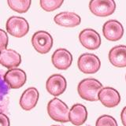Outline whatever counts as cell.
<instances>
[{"label":"cell","mask_w":126,"mask_h":126,"mask_svg":"<svg viewBox=\"0 0 126 126\" xmlns=\"http://www.w3.org/2000/svg\"><path fill=\"white\" fill-rule=\"evenodd\" d=\"M109 61L117 68L126 67V46L118 45L113 47L109 52Z\"/></svg>","instance_id":"2e32d148"},{"label":"cell","mask_w":126,"mask_h":126,"mask_svg":"<svg viewBox=\"0 0 126 126\" xmlns=\"http://www.w3.org/2000/svg\"><path fill=\"white\" fill-rule=\"evenodd\" d=\"M4 80L11 89H18L25 84L27 80L26 73L24 70L13 68L4 74Z\"/></svg>","instance_id":"9c48e42d"},{"label":"cell","mask_w":126,"mask_h":126,"mask_svg":"<svg viewBox=\"0 0 126 126\" xmlns=\"http://www.w3.org/2000/svg\"><path fill=\"white\" fill-rule=\"evenodd\" d=\"M121 119L124 126H126V106L123 108L121 113Z\"/></svg>","instance_id":"cb8c5ba5"},{"label":"cell","mask_w":126,"mask_h":126,"mask_svg":"<svg viewBox=\"0 0 126 126\" xmlns=\"http://www.w3.org/2000/svg\"><path fill=\"white\" fill-rule=\"evenodd\" d=\"M39 98V94L38 90L32 87V88H27L24 92L20 98V106L21 107L29 111V110H32L36 106L38 100Z\"/></svg>","instance_id":"5bb4252c"},{"label":"cell","mask_w":126,"mask_h":126,"mask_svg":"<svg viewBox=\"0 0 126 126\" xmlns=\"http://www.w3.org/2000/svg\"><path fill=\"white\" fill-rule=\"evenodd\" d=\"M52 126H60V125H52Z\"/></svg>","instance_id":"d4e9b609"},{"label":"cell","mask_w":126,"mask_h":126,"mask_svg":"<svg viewBox=\"0 0 126 126\" xmlns=\"http://www.w3.org/2000/svg\"><path fill=\"white\" fill-rule=\"evenodd\" d=\"M32 44L38 53L44 54L53 47V38L46 31H38L32 37Z\"/></svg>","instance_id":"5b68a950"},{"label":"cell","mask_w":126,"mask_h":126,"mask_svg":"<svg viewBox=\"0 0 126 126\" xmlns=\"http://www.w3.org/2000/svg\"><path fill=\"white\" fill-rule=\"evenodd\" d=\"M104 37L110 41L120 40L124 35V28L121 23L116 20L107 21L102 27Z\"/></svg>","instance_id":"ba28073f"},{"label":"cell","mask_w":126,"mask_h":126,"mask_svg":"<svg viewBox=\"0 0 126 126\" xmlns=\"http://www.w3.org/2000/svg\"><path fill=\"white\" fill-rule=\"evenodd\" d=\"M21 63V56L12 49H4L0 51V64L7 69L17 68Z\"/></svg>","instance_id":"4fadbf2b"},{"label":"cell","mask_w":126,"mask_h":126,"mask_svg":"<svg viewBox=\"0 0 126 126\" xmlns=\"http://www.w3.org/2000/svg\"><path fill=\"white\" fill-rule=\"evenodd\" d=\"M47 113L51 119L55 121L62 123H66L69 121V109L68 106L58 98H54L48 102Z\"/></svg>","instance_id":"7a4b0ae2"},{"label":"cell","mask_w":126,"mask_h":126,"mask_svg":"<svg viewBox=\"0 0 126 126\" xmlns=\"http://www.w3.org/2000/svg\"><path fill=\"white\" fill-rule=\"evenodd\" d=\"M95 126H118L115 118L110 115H102L96 121Z\"/></svg>","instance_id":"44dd1931"},{"label":"cell","mask_w":126,"mask_h":126,"mask_svg":"<svg viewBox=\"0 0 126 126\" xmlns=\"http://www.w3.org/2000/svg\"><path fill=\"white\" fill-rule=\"evenodd\" d=\"M67 87L65 78L61 74H54L47 79L46 89L54 96H59L65 92Z\"/></svg>","instance_id":"7c38bea8"},{"label":"cell","mask_w":126,"mask_h":126,"mask_svg":"<svg viewBox=\"0 0 126 126\" xmlns=\"http://www.w3.org/2000/svg\"><path fill=\"white\" fill-rule=\"evenodd\" d=\"M79 40L82 46L88 50H96L101 45V37L95 30L86 29L79 34Z\"/></svg>","instance_id":"52a82bcc"},{"label":"cell","mask_w":126,"mask_h":126,"mask_svg":"<svg viewBox=\"0 0 126 126\" xmlns=\"http://www.w3.org/2000/svg\"><path fill=\"white\" fill-rule=\"evenodd\" d=\"M125 80H126V76H125Z\"/></svg>","instance_id":"484cf974"},{"label":"cell","mask_w":126,"mask_h":126,"mask_svg":"<svg viewBox=\"0 0 126 126\" xmlns=\"http://www.w3.org/2000/svg\"><path fill=\"white\" fill-rule=\"evenodd\" d=\"M77 65L80 72L85 74H94L100 69L101 62L95 54L85 53L79 57Z\"/></svg>","instance_id":"277c9868"},{"label":"cell","mask_w":126,"mask_h":126,"mask_svg":"<svg viewBox=\"0 0 126 126\" xmlns=\"http://www.w3.org/2000/svg\"><path fill=\"white\" fill-rule=\"evenodd\" d=\"M98 100L106 107L113 108L120 103L121 95L115 88L105 87L98 92Z\"/></svg>","instance_id":"30bf717a"},{"label":"cell","mask_w":126,"mask_h":126,"mask_svg":"<svg viewBox=\"0 0 126 126\" xmlns=\"http://www.w3.org/2000/svg\"><path fill=\"white\" fill-rule=\"evenodd\" d=\"M10 8L19 14H25L29 10L32 0H7Z\"/></svg>","instance_id":"d6986e66"},{"label":"cell","mask_w":126,"mask_h":126,"mask_svg":"<svg viewBox=\"0 0 126 126\" xmlns=\"http://www.w3.org/2000/svg\"><path fill=\"white\" fill-rule=\"evenodd\" d=\"M65 0H39L41 8L46 12H52L60 8Z\"/></svg>","instance_id":"ffe728a7"},{"label":"cell","mask_w":126,"mask_h":126,"mask_svg":"<svg viewBox=\"0 0 126 126\" xmlns=\"http://www.w3.org/2000/svg\"><path fill=\"white\" fill-rule=\"evenodd\" d=\"M51 62L56 69L66 70L72 65L73 55L68 50L65 48H58L54 52L51 57Z\"/></svg>","instance_id":"8fae6325"},{"label":"cell","mask_w":126,"mask_h":126,"mask_svg":"<svg viewBox=\"0 0 126 126\" xmlns=\"http://www.w3.org/2000/svg\"><path fill=\"white\" fill-rule=\"evenodd\" d=\"M89 9L94 15L105 17L115 12L116 3L114 0H91Z\"/></svg>","instance_id":"8992f818"},{"label":"cell","mask_w":126,"mask_h":126,"mask_svg":"<svg viewBox=\"0 0 126 126\" xmlns=\"http://www.w3.org/2000/svg\"><path fill=\"white\" fill-rule=\"evenodd\" d=\"M103 88L102 84L96 79L87 78L79 83L77 92L83 99L90 102L98 100V92Z\"/></svg>","instance_id":"6da1fadb"},{"label":"cell","mask_w":126,"mask_h":126,"mask_svg":"<svg viewBox=\"0 0 126 126\" xmlns=\"http://www.w3.org/2000/svg\"><path fill=\"white\" fill-rule=\"evenodd\" d=\"M69 121L73 125L80 126L85 123L88 118V111L86 107L82 104H74L69 110Z\"/></svg>","instance_id":"e0dca14e"},{"label":"cell","mask_w":126,"mask_h":126,"mask_svg":"<svg viewBox=\"0 0 126 126\" xmlns=\"http://www.w3.org/2000/svg\"><path fill=\"white\" fill-rule=\"evenodd\" d=\"M9 43V38H8L7 33L5 31L0 29V51L6 49Z\"/></svg>","instance_id":"7402d4cb"},{"label":"cell","mask_w":126,"mask_h":126,"mask_svg":"<svg viewBox=\"0 0 126 126\" xmlns=\"http://www.w3.org/2000/svg\"><path fill=\"white\" fill-rule=\"evenodd\" d=\"M6 31L8 33L16 38H21L28 34L29 31V25L24 17L13 16L6 21Z\"/></svg>","instance_id":"3957f363"},{"label":"cell","mask_w":126,"mask_h":126,"mask_svg":"<svg viewBox=\"0 0 126 126\" xmlns=\"http://www.w3.org/2000/svg\"><path fill=\"white\" fill-rule=\"evenodd\" d=\"M0 126H10V119L6 114L0 112Z\"/></svg>","instance_id":"603a6c76"},{"label":"cell","mask_w":126,"mask_h":126,"mask_svg":"<svg viewBox=\"0 0 126 126\" xmlns=\"http://www.w3.org/2000/svg\"><path fill=\"white\" fill-rule=\"evenodd\" d=\"M10 87L4 80V74L0 71V112L6 111L9 105Z\"/></svg>","instance_id":"ac0fdd59"},{"label":"cell","mask_w":126,"mask_h":126,"mask_svg":"<svg viewBox=\"0 0 126 126\" xmlns=\"http://www.w3.org/2000/svg\"><path fill=\"white\" fill-rule=\"evenodd\" d=\"M54 21L60 26L74 28L80 25L81 18L78 14L73 12H61L54 17Z\"/></svg>","instance_id":"9a60e30c"}]
</instances>
